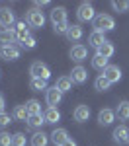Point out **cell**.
<instances>
[{"instance_id": "1", "label": "cell", "mask_w": 129, "mask_h": 146, "mask_svg": "<svg viewBox=\"0 0 129 146\" xmlns=\"http://www.w3.org/2000/svg\"><path fill=\"white\" fill-rule=\"evenodd\" d=\"M92 25H94V29L96 31H112L114 27H116V20L110 16V14H98L96 18H94V22H92Z\"/></svg>"}, {"instance_id": "2", "label": "cell", "mask_w": 129, "mask_h": 146, "mask_svg": "<svg viewBox=\"0 0 129 146\" xmlns=\"http://www.w3.org/2000/svg\"><path fill=\"white\" fill-rule=\"evenodd\" d=\"M29 74H31V78L49 80L51 78V68L47 66L45 62H41V60H35V62H31V66H29Z\"/></svg>"}, {"instance_id": "3", "label": "cell", "mask_w": 129, "mask_h": 146, "mask_svg": "<svg viewBox=\"0 0 129 146\" xmlns=\"http://www.w3.org/2000/svg\"><path fill=\"white\" fill-rule=\"evenodd\" d=\"M25 22H27V25L29 27H43L45 25V16H43V12L37 10V8H31V10H27V14H25Z\"/></svg>"}, {"instance_id": "4", "label": "cell", "mask_w": 129, "mask_h": 146, "mask_svg": "<svg viewBox=\"0 0 129 146\" xmlns=\"http://www.w3.org/2000/svg\"><path fill=\"white\" fill-rule=\"evenodd\" d=\"M96 16H98V14H96V10H94V6L90 2H82L80 6H78V10H76L78 22H94Z\"/></svg>"}, {"instance_id": "5", "label": "cell", "mask_w": 129, "mask_h": 146, "mask_svg": "<svg viewBox=\"0 0 129 146\" xmlns=\"http://www.w3.org/2000/svg\"><path fill=\"white\" fill-rule=\"evenodd\" d=\"M0 25L4 29H14V25H16V16L8 6L0 8Z\"/></svg>"}, {"instance_id": "6", "label": "cell", "mask_w": 129, "mask_h": 146, "mask_svg": "<svg viewBox=\"0 0 129 146\" xmlns=\"http://www.w3.org/2000/svg\"><path fill=\"white\" fill-rule=\"evenodd\" d=\"M22 55L20 47L16 45H8V47H0V58L2 60H18Z\"/></svg>"}, {"instance_id": "7", "label": "cell", "mask_w": 129, "mask_h": 146, "mask_svg": "<svg viewBox=\"0 0 129 146\" xmlns=\"http://www.w3.org/2000/svg\"><path fill=\"white\" fill-rule=\"evenodd\" d=\"M45 100H47V105L49 107H57L61 100H63V92L57 90V86H53V88H49L45 92Z\"/></svg>"}, {"instance_id": "8", "label": "cell", "mask_w": 129, "mask_h": 146, "mask_svg": "<svg viewBox=\"0 0 129 146\" xmlns=\"http://www.w3.org/2000/svg\"><path fill=\"white\" fill-rule=\"evenodd\" d=\"M49 18H51V23H53V27H55V25H61V23H67V8H63V6H57V8H53Z\"/></svg>"}, {"instance_id": "9", "label": "cell", "mask_w": 129, "mask_h": 146, "mask_svg": "<svg viewBox=\"0 0 129 146\" xmlns=\"http://www.w3.org/2000/svg\"><path fill=\"white\" fill-rule=\"evenodd\" d=\"M69 56L74 62H82V60L88 56V49L84 45H80V43H78V45H72V49L69 51Z\"/></svg>"}, {"instance_id": "10", "label": "cell", "mask_w": 129, "mask_h": 146, "mask_svg": "<svg viewBox=\"0 0 129 146\" xmlns=\"http://www.w3.org/2000/svg\"><path fill=\"white\" fill-rule=\"evenodd\" d=\"M70 80H72V84H84L86 80H88V70L84 66H74L72 68V72H70Z\"/></svg>"}, {"instance_id": "11", "label": "cell", "mask_w": 129, "mask_h": 146, "mask_svg": "<svg viewBox=\"0 0 129 146\" xmlns=\"http://www.w3.org/2000/svg\"><path fill=\"white\" fill-rule=\"evenodd\" d=\"M49 138H51V142L55 146H63L67 140H69V133L65 131V129H55L51 135H49Z\"/></svg>"}, {"instance_id": "12", "label": "cell", "mask_w": 129, "mask_h": 146, "mask_svg": "<svg viewBox=\"0 0 129 146\" xmlns=\"http://www.w3.org/2000/svg\"><path fill=\"white\" fill-rule=\"evenodd\" d=\"M18 39H16V31L14 29H0V47H8L14 45Z\"/></svg>"}, {"instance_id": "13", "label": "cell", "mask_w": 129, "mask_h": 146, "mask_svg": "<svg viewBox=\"0 0 129 146\" xmlns=\"http://www.w3.org/2000/svg\"><path fill=\"white\" fill-rule=\"evenodd\" d=\"M14 31H16V39L22 43L29 37V27H27V22H16L14 25Z\"/></svg>"}, {"instance_id": "14", "label": "cell", "mask_w": 129, "mask_h": 146, "mask_svg": "<svg viewBox=\"0 0 129 146\" xmlns=\"http://www.w3.org/2000/svg\"><path fill=\"white\" fill-rule=\"evenodd\" d=\"M114 140H116L117 144H125V142H129V129L125 127V125L116 127V131H114Z\"/></svg>"}, {"instance_id": "15", "label": "cell", "mask_w": 129, "mask_h": 146, "mask_svg": "<svg viewBox=\"0 0 129 146\" xmlns=\"http://www.w3.org/2000/svg\"><path fill=\"white\" fill-rule=\"evenodd\" d=\"M72 117H74L76 123H86L90 119V107L88 105H78L74 109V113H72Z\"/></svg>"}, {"instance_id": "16", "label": "cell", "mask_w": 129, "mask_h": 146, "mask_svg": "<svg viewBox=\"0 0 129 146\" xmlns=\"http://www.w3.org/2000/svg\"><path fill=\"white\" fill-rule=\"evenodd\" d=\"M116 121V111H112V109H102V111L98 113V123L102 125V127H108V125H112Z\"/></svg>"}, {"instance_id": "17", "label": "cell", "mask_w": 129, "mask_h": 146, "mask_svg": "<svg viewBox=\"0 0 129 146\" xmlns=\"http://www.w3.org/2000/svg\"><path fill=\"white\" fill-rule=\"evenodd\" d=\"M104 76L112 84H116V82H119L121 80V70H119V66H116V64H110V66L104 70Z\"/></svg>"}, {"instance_id": "18", "label": "cell", "mask_w": 129, "mask_h": 146, "mask_svg": "<svg viewBox=\"0 0 129 146\" xmlns=\"http://www.w3.org/2000/svg\"><path fill=\"white\" fill-rule=\"evenodd\" d=\"M106 41H108V39H106V33L104 31H96V29H94L92 33H90V37H88V43L92 47H96V49H100Z\"/></svg>"}, {"instance_id": "19", "label": "cell", "mask_w": 129, "mask_h": 146, "mask_svg": "<svg viewBox=\"0 0 129 146\" xmlns=\"http://www.w3.org/2000/svg\"><path fill=\"white\" fill-rule=\"evenodd\" d=\"M116 117L119 121H129V101H119L116 107Z\"/></svg>"}, {"instance_id": "20", "label": "cell", "mask_w": 129, "mask_h": 146, "mask_svg": "<svg viewBox=\"0 0 129 146\" xmlns=\"http://www.w3.org/2000/svg\"><path fill=\"white\" fill-rule=\"evenodd\" d=\"M43 117H45V123H51V125H55L61 121V113H59L57 107H47L45 113H43Z\"/></svg>"}, {"instance_id": "21", "label": "cell", "mask_w": 129, "mask_h": 146, "mask_svg": "<svg viewBox=\"0 0 129 146\" xmlns=\"http://www.w3.org/2000/svg\"><path fill=\"white\" fill-rule=\"evenodd\" d=\"M49 140H51L49 135H45L43 131H37V133L31 136V142H29V144H31V146H47V144H49Z\"/></svg>"}, {"instance_id": "22", "label": "cell", "mask_w": 129, "mask_h": 146, "mask_svg": "<svg viewBox=\"0 0 129 146\" xmlns=\"http://www.w3.org/2000/svg\"><path fill=\"white\" fill-rule=\"evenodd\" d=\"M67 39H69V41H74V43L82 39V27L78 25V23H72V25L69 27V31H67Z\"/></svg>"}, {"instance_id": "23", "label": "cell", "mask_w": 129, "mask_h": 146, "mask_svg": "<svg viewBox=\"0 0 129 146\" xmlns=\"http://www.w3.org/2000/svg\"><path fill=\"white\" fill-rule=\"evenodd\" d=\"M55 86H57V90L59 92H70L72 90V80H70V76H61V78L55 82Z\"/></svg>"}, {"instance_id": "24", "label": "cell", "mask_w": 129, "mask_h": 146, "mask_svg": "<svg viewBox=\"0 0 129 146\" xmlns=\"http://www.w3.org/2000/svg\"><path fill=\"white\" fill-rule=\"evenodd\" d=\"M94 88H96L98 92H108L110 88H112V82H110V80L106 78L104 74H100L98 78L94 80Z\"/></svg>"}, {"instance_id": "25", "label": "cell", "mask_w": 129, "mask_h": 146, "mask_svg": "<svg viewBox=\"0 0 129 146\" xmlns=\"http://www.w3.org/2000/svg\"><path fill=\"white\" fill-rule=\"evenodd\" d=\"M45 125V117L39 113V115H29V119H27V127L29 129H41Z\"/></svg>"}, {"instance_id": "26", "label": "cell", "mask_w": 129, "mask_h": 146, "mask_svg": "<svg viewBox=\"0 0 129 146\" xmlns=\"http://www.w3.org/2000/svg\"><path fill=\"white\" fill-rule=\"evenodd\" d=\"M12 117H14L16 121H27V119H29V113H27V109H25V103H23V105H16Z\"/></svg>"}, {"instance_id": "27", "label": "cell", "mask_w": 129, "mask_h": 146, "mask_svg": "<svg viewBox=\"0 0 129 146\" xmlns=\"http://www.w3.org/2000/svg\"><path fill=\"white\" fill-rule=\"evenodd\" d=\"M92 66L96 68V70H102V72H104L110 64H108V58H104L102 55H98V53H96V55L92 56Z\"/></svg>"}, {"instance_id": "28", "label": "cell", "mask_w": 129, "mask_h": 146, "mask_svg": "<svg viewBox=\"0 0 129 146\" xmlns=\"http://www.w3.org/2000/svg\"><path fill=\"white\" fill-rule=\"evenodd\" d=\"M25 109H27L29 115H39L41 113V103L37 100H27L25 101Z\"/></svg>"}, {"instance_id": "29", "label": "cell", "mask_w": 129, "mask_h": 146, "mask_svg": "<svg viewBox=\"0 0 129 146\" xmlns=\"http://www.w3.org/2000/svg\"><path fill=\"white\" fill-rule=\"evenodd\" d=\"M29 88L33 92H41V90H49L47 88V80H41V78H31L29 80Z\"/></svg>"}, {"instance_id": "30", "label": "cell", "mask_w": 129, "mask_h": 146, "mask_svg": "<svg viewBox=\"0 0 129 146\" xmlns=\"http://www.w3.org/2000/svg\"><path fill=\"white\" fill-rule=\"evenodd\" d=\"M114 53H116V49H114V45H112L110 41H106L104 45L98 49V55H102L104 58H110V56L114 55Z\"/></svg>"}, {"instance_id": "31", "label": "cell", "mask_w": 129, "mask_h": 146, "mask_svg": "<svg viewBox=\"0 0 129 146\" xmlns=\"http://www.w3.org/2000/svg\"><path fill=\"white\" fill-rule=\"evenodd\" d=\"M112 8L116 12H119V14H123V12L129 10V2H123V0H114L112 2Z\"/></svg>"}, {"instance_id": "32", "label": "cell", "mask_w": 129, "mask_h": 146, "mask_svg": "<svg viewBox=\"0 0 129 146\" xmlns=\"http://www.w3.org/2000/svg\"><path fill=\"white\" fill-rule=\"evenodd\" d=\"M27 140H25V135L23 133H16L14 138H12V146H25Z\"/></svg>"}, {"instance_id": "33", "label": "cell", "mask_w": 129, "mask_h": 146, "mask_svg": "<svg viewBox=\"0 0 129 146\" xmlns=\"http://www.w3.org/2000/svg\"><path fill=\"white\" fill-rule=\"evenodd\" d=\"M12 138H14V135L2 131V133H0V146H12Z\"/></svg>"}, {"instance_id": "34", "label": "cell", "mask_w": 129, "mask_h": 146, "mask_svg": "<svg viewBox=\"0 0 129 146\" xmlns=\"http://www.w3.org/2000/svg\"><path fill=\"white\" fill-rule=\"evenodd\" d=\"M35 45H37L35 37H31V35H29V37H27L25 41H22V43H20V49H33Z\"/></svg>"}, {"instance_id": "35", "label": "cell", "mask_w": 129, "mask_h": 146, "mask_svg": "<svg viewBox=\"0 0 129 146\" xmlns=\"http://www.w3.org/2000/svg\"><path fill=\"white\" fill-rule=\"evenodd\" d=\"M10 123H12L10 115H8V113H0V129H6Z\"/></svg>"}, {"instance_id": "36", "label": "cell", "mask_w": 129, "mask_h": 146, "mask_svg": "<svg viewBox=\"0 0 129 146\" xmlns=\"http://www.w3.org/2000/svg\"><path fill=\"white\" fill-rule=\"evenodd\" d=\"M33 6L39 10V8H45V6H49V2H47V0H43V2H33Z\"/></svg>"}, {"instance_id": "37", "label": "cell", "mask_w": 129, "mask_h": 146, "mask_svg": "<svg viewBox=\"0 0 129 146\" xmlns=\"http://www.w3.org/2000/svg\"><path fill=\"white\" fill-rule=\"evenodd\" d=\"M4 107H6V100L4 96H0V113H4Z\"/></svg>"}, {"instance_id": "38", "label": "cell", "mask_w": 129, "mask_h": 146, "mask_svg": "<svg viewBox=\"0 0 129 146\" xmlns=\"http://www.w3.org/2000/svg\"><path fill=\"white\" fill-rule=\"evenodd\" d=\"M63 146H76V142H74V140H70V138H69V140H67V142H65Z\"/></svg>"}]
</instances>
